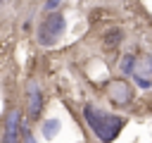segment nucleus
I'll list each match as a JSON object with an SVG mask.
<instances>
[{
  "label": "nucleus",
  "instance_id": "nucleus-4",
  "mask_svg": "<svg viewBox=\"0 0 152 143\" xmlns=\"http://www.w3.org/2000/svg\"><path fill=\"white\" fill-rule=\"evenodd\" d=\"M26 105H28V117L38 119V114L43 110V93H40L38 81H28L26 83Z\"/></svg>",
  "mask_w": 152,
  "mask_h": 143
},
{
  "label": "nucleus",
  "instance_id": "nucleus-2",
  "mask_svg": "<svg viewBox=\"0 0 152 143\" xmlns=\"http://www.w3.org/2000/svg\"><path fill=\"white\" fill-rule=\"evenodd\" d=\"M64 29H66V21H64V17L59 14V12H52L40 26H38V43L40 45H55L59 38H62V33H64Z\"/></svg>",
  "mask_w": 152,
  "mask_h": 143
},
{
  "label": "nucleus",
  "instance_id": "nucleus-1",
  "mask_svg": "<svg viewBox=\"0 0 152 143\" xmlns=\"http://www.w3.org/2000/svg\"><path fill=\"white\" fill-rule=\"evenodd\" d=\"M83 117H86L88 126L95 131V136H97L102 143H112V141L119 136V131L124 129V124H126L124 117L109 114V112H104V110H100V107H93V105H86V107H83Z\"/></svg>",
  "mask_w": 152,
  "mask_h": 143
},
{
  "label": "nucleus",
  "instance_id": "nucleus-11",
  "mask_svg": "<svg viewBox=\"0 0 152 143\" xmlns=\"http://www.w3.org/2000/svg\"><path fill=\"white\" fill-rule=\"evenodd\" d=\"M21 131H24V143H36V141H33V136L28 133V129H26V126H21Z\"/></svg>",
  "mask_w": 152,
  "mask_h": 143
},
{
  "label": "nucleus",
  "instance_id": "nucleus-10",
  "mask_svg": "<svg viewBox=\"0 0 152 143\" xmlns=\"http://www.w3.org/2000/svg\"><path fill=\"white\" fill-rule=\"evenodd\" d=\"M59 2H62V0H48V2H45V10H50V12H52V10H57V7H59Z\"/></svg>",
  "mask_w": 152,
  "mask_h": 143
},
{
  "label": "nucleus",
  "instance_id": "nucleus-5",
  "mask_svg": "<svg viewBox=\"0 0 152 143\" xmlns=\"http://www.w3.org/2000/svg\"><path fill=\"white\" fill-rule=\"evenodd\" d=\"M109 98H112L114 105H128L131 98H133V91H131L128 81H124V79H114V81L109 83Z\"/></svg>",
  "mask_w": 152,
  "mask_h": 143
},
{
  "label": "nucleus",
  "instance_id": "nucleus-6",
  "mask_svg": "<svg viewBox=\"0 0 152 143\" xmlns=\"http://www.w3.org/2000/svg\"><path fill=\"white\" fill-rule=\"evenodd\" d=\"M121 38H124V33H121V29H112V31H107L104 33V45H119L121 43Z\"/></svg>",
  "mask_w": 152,
  "mask_h": 143
},
{
  "label": "nucleus",
  "instance_id": "nucleus-3",
  "mask_svg": "<svg viewBox=\"0 0 152 143\" xmlns=\"http://www.w3.org/2000/svg\"><path fill=\"white\" fill-rule=\"evenodd\" d=\"M19 131H21V112H19V107H12L5 114L2 143H19Z\"/></svg>",
  "mask_w": 152,
  "mask_h": 143
},
{
  "label": "nucleus",
  "instance_id": "nucleus-7",
  "mask_svg": "<svg viewBox=\"0 0 152 143\" xmlns=\"http://www.w3.org/2000/svg\"><path fill=\"white\" fill-rule=\"evenodd\" d=\"M135 69H138L135 57H133V55H126V57L121 60V72H124V74H135Z\"/></svg>",
  "mask_w": 152,
  "mask_h": 143
},
{
  "label": "nucleus",
  "instance_id": "nucleus-8",
  "mask_svg": "<svg viewBox=\"0 0 152 143\" xmlns=\"http://www.w3.org/2000/svg\"><path fill=\"white\" fill-rule=\"evenodd\" d=\"M57 131H59V122H57V119H48V122L43 124V133H45V138H52Z\"/></svg>",
  "mask_w": 152,
  "mask_h": 143
},
{
  "label": "nucleus",
  "instance_id": "nucleus-9",
  "mask_svg": "<svg viewBox=\"0 0 152 143\" xmlns=\"http://www.w3.org/2000/svg\"><path fill=\"white\" fill-rule=\"evenodd\" d=\"M133 81L140 86V88H150L152 86V81H150V76H142V74H133Z\"/></svg>",
  "mask_w": 152,
  "mask_h": 143
}]
</instances>
